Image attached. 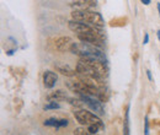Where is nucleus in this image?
<instances>
[{
	"mask_svg": "<svg viewBox=\"0 0 160 135\" xmlns=\"http://www.w3.org/2000/svg\"><path fill=\"white\" fill-rule=\"evenodd\" d=\"M100 129H101V127L100 125H98V124L88 125V133H89V134H98Z\"/></svg>",
	"mask_w": 160,
	"mask_h": 135,
	"instance_id": "obj_16",
	"label": "nucleus"
},
{
	"mask_svg": "<svg viewBox=\"0 0 160 135\" xmlns=\"http://www.w3.org/2000/svg\"><path fill=\"white\" fill-rule=\"evenodd\" d=\"M80 99L82 101V103H85L92 112H95L96 114L102 116L105 112H103V107H102V102H101L99 98H94V96H90V95H80Z\"/></svg>",
	"mask_w": 160,
	"mask_h": 135,
	"instance_id": "obj_6",
	"label": "nucleus"
},
{
	"mask_svg": "<svg viewBox=\"0 0 160 135\" xmlns=\"http://www.w3.org/2000/svg\"><path fill=\"white\" fill-rule=\"evenodd\" d=\"M148 43H149V35L145 33L144 35V39H143V44H148Z\"/></svg>",
	"mask_w": 160,
	"mask_h": 135,
	"instance_id": "obj_19",
	"label": "nucleus"
},
{
	"mask_svg": "<svg viewBox=\"0 0 160 135\" xmlns=\"http://www.w3.org/2000/svg\"><path fill=\"white\" fill-rule=\"evenodd\" d=\"M46 127H53L56 129H59L62 127H67L69 124L68 119H56V118H48L43 123Z\"/></svg>",
	"mask_w": 160,
	"mask_h": 135,
	"instance_id": "obj_9",
	"label": "nucleus"
},
{
	"mask_svg": "<svg viewBox=\"0 0 160 135\" xmlns=\"http://www.w3.org/2000/svg\"><path fill=\"white\" fill-rule=\"evenodd\" d=\"M157 36H158V39L160 41V30L158 31V32H157Z\"/></svg>",
	"mask_w": 160,
	"mask_h": 135,
	"instance_id": "obj_23",
	"label": "nucleus"
},
{
	"mask_svg": "<svg viewBox=\"0 0 160 135\" xmlns=\"http://www.w3.org/2000/svg\"><path fill=\"white\" fill-rule=\"evenodd\" d=\"M74 134H77V135H85V134H86V132H85V129L78 128V129H75V130H74Z\"/></svg>",
	"mask_w": 160,
	"mask_h": 135,
	"instance_id": "obj_18",
	"label": "nucleus"
},
{
	"mask_svg": "<svg viewBox=\"0 0 160 135\" xmlns=\"http://www.w3.org/2000/svg\"><path fill=\"white\" fill-rule=\"evenodd\" d=\"M57 80H58V76H57L56 73H53L51 70L44 71V74H43V85H44L46 89H53L56 82H57Z\"/></svg>",
	"mask_w": 160,
	"mask_h": 135,
	"instance_id": "obj_8",
	"label": "nucleus"
},
{
	"mask_svg": "<svg viewBox=\"0 0 160 135\" xmlns=\"http://www.w3.org/2000/svg\"><path fill=\"white\" fill-rule=\"evenodd\" d=\"M68 26H69L70 31L75 32L77 35H81V33H100L98 27L88 25V23H84V22H80V21H75V20L69 21Z\"/></svg>",
	"mask_w": 160,
	"mask_h": 135,
	"instance_id": "obj_5",
	"label": "nucleus"
},
{
	"mask_svg": "<svg viewBox=\"0 0 160 135\" xmlns=\"http://www.w3.org/2000/svg\"><path fill=\"white\" fill-rule=\"evenodd\" d=\"M73 39L70 37H59V38L56 39L54 42V48L59 52H67V51H70L72 49V46H73Z\"/></svg>",
	"mask_w": 160,
	"mask_h": 135,
	"instance_id": "obj_7",
	"label": "nucleus"
},
{
	"mask_svg": "<svg viewBox=\"0 0 160 135\" xmlns=\"http://www.w3.org/2000/svg\"><path fill=\"white\" fill-rule=\"evenodd\" d=\"M144 124H145V129H144V134L148 135L149 134V120H148V117H145V120H144Z\"/></svg>",
	"mask_w": 160,
	"mask_h": 135,
	"instance_id": "obj_17",
	"label": "nucleus"
},
{
	"mask_svg": "<svg viewBox=\"0 0 160 135\" xmlns=\"http://www.w3.org/2000/svg\"><path fill=\"white\" fill-rule=\"evenodd\" d=\"M60 107H62V106L58 103V101H49V103H47V104L43 106V109H44V111H49V109H59Z\"/></svg>",
	"mask_w": 160,
	"mask_h": 135,
	"instance_id": "obj_15",
	"label": "nucleus"
},
{
	"mask_svg": "<svg viewBox=\"0 0 160 135\" xmlns=\"http://www.w3.org/2000/svg\"><path fill=\"white\" fill-rule=\"evenodd\" d=\"M77 73L80 75L102 77L106 75L105 61L92 58H81L77 64Z\"/></svg>",
	"mask_w": 160,
	"mask_h": 135,
	"instance_id": "obj_1",
	"label": "nucleus"
},
{
	"mask_svg": "<svg viewBox=\"0 0 160 135\" xmlns=\"http://www.w3.org/2000/svg\"><path fill=\"white\" fill-rule=\"evenodd\" d=\"M70 52L75 55H79L81 58H92L106 61V57L102 53L101 48L94 46V44H90L88 42L80 41L79 43H73Z\"/></svg>",
	"mask_w": 160,
	"mask_h": 135,
	"instance_id": "obj_2",
	"label": "nucleus"
},
{
	"mask_svg": "<svg viewBox=\"0 0 160 135\" xmlns=\"http://www.w3.org/2000/svg\"><path fill=\"white\" fill-rule=\"evenodd\" d=\"M74 117L77 119V122L81 125H91V124H98L101 128H103V123L100 119V117H98L95 113H91L86 109H79L77 112H74Z\"/></svg>",
	"mask_w": 160,
	"mask_h": 135,
	"instance_id": "obj_4",
	"label": "nucleus"
},
{
	"mask_svg": "<svg viewBox=\"0 0 160 135\" xmlns=\"http://www.w3.org/2000/svg\"><path fill=\"white\" fill-rule=\"evenodd\" d=\"M128 22L127 17H118V19H113L110 21V26L111 27H123L126 26Z\"/></svg>",
	"mask_w": 160,
	"mask_h": 135,
	"instance_id": "obj_13",
	"label": "nucleus"
},
{
	"mask_svg": "<svg viewBox=\"0 0 160 135\" xmlns=\"http://www.w3.org/2000/svg\"><path fill=\"white\" fill-rule=\"evenodd\" d=\"M72 20L80 21L91 26L98 27L99 30L103 26V19L99 12H95L92 10H74L72 12Z\"/></svg>",
	"mask_w": 160,
	"mask_h": 135,
	"instance_id": "obj_3",
	"label": "nucleus"
},
{
	"mask_svg": "<svg viewBox=\"0 0 160 135\" xmlns=\"http://www.w3.org/2000/svg\"><path fill=\"white\" fill-rule=\"evenodd\" d=\"M54 68L59 71L60 74H63V75H65V76H75V74H77V70H73L69 65H65V64H56L54 65Z\"/></svg>",
	"mask_w": 160,
	"mask_h": 135,
	"instance_id": "obj_11",
	"label": "nucleus"
},
{
	"mask_svg": "<svg viewBox=\"0 0 160 135\" xmlns=\"http://www.w3.org/2000/svg\"><path fill=\"white\" fill-rule=\"evenodd\" d=\"M140 1H142V2H143V4H144V5H149V4H150V1H152V0H140Z\"/></svg>",
	"mask_w": 160,
	"mask_h": 135,
	"instance_id": "obj_22",
	"label": "nucleus"
},
{
	"mask_svg": "<svg viewBox=\"0 0 160 135\" xmlns=\"http://www.w3.org/2000/svg\"><path fill=\"white\" fill-rule=\"evenodd\" d=\"M129 111H131V104H128L126 108V119H124V127H123V133L126 135L129 134Z\"/></svg>",
	"mask_w": 160,
	"mask_h": 135,
	"instance_id": "obj_14",
	"label": "nucleus"
},
{
	"mask_svg": "<svg viewBox=\"0 0 160 135\" xmlns=\"http://www.w3.org/2000/svg\"><path fill=\"white\" fill-rule=\"evenodd\" d=\"M145 73H147V76H148V80H150V81H152V80H153V77H152V71H150V70H147Z\"/></svg>",
	"mask_w": 160,
	"mask_h": 135,
	"instance_id": "obj_20",
	"label": "nucleus"
},
{
	"mask_svg": "<svg viewBox=\"0 0 160 135\" xmlns=\"http://www.w3.org/2000/svg\"><path fill=\"white\" fill-rule=\"evenodd\" d=\"M159 59H160V57H159Z\"/></svg>",
	"mask_w": 160,
	"mask_h": 135,
	"instance_id": "obj_25",
	"label": "nucleus"
},
{
	"mask_svg": "<svg viewBox=\"0 0 160 135\" xmlns=\"http://www.w3.org/2000/svg\"><path fill=\"white\" fill-rule=\"evenodd\" d=\"M158 12H159V16H160V2H158Z\"/></svg>",
	"mask_w": 160,
	"mask_h": 135,
	"instance_id": "obj_24",
	"label": "nucleus"
},
{
	"mask_svg": "<svg viewBox=\"0 0 160 135\" xmlns=\"http://www.w3.org/2000/svg\"><path fill=\"white\" fill-rule=\"evenodd\" d=\"M75 10H91V7L96 4H94L92 0H75L70 4Z\"/></svg>",
	"mask_w": 160,
	"mask_h": 135,
	"instance_id": "obj_10",
	"label": "nucleus"
},
{
	"mask_svg": "<svg viewBox=\"0 0 160 135\" xmlns=\"http://www.w3.org/2000/svg\"><path fill=\"white\" fill-rule=\"evenodd\" d=\"M14 53H15V49H10V51H8V52H6V54H8L9 57H10V55H12Z\"/></svg>",
	"mask_w": 160,
	"mask_h": 135,
	"instance_id": "obj_21",
	"label": "nucleus"
},
{
	"mask_svg": "<svg viewBox=\"0 0 160 135\" xmlns=\"http://www.w3.org/2000/svg\"><path fill=\"white\" fill-rule=\"evenodd\" d=\"M48 101H62V99H65L67 98V94L62 90H57V91H53L48 95Z\"/></svg>",
	"mask_w": 160,
	"mask_h": 135,
	"instance_id": "obj_12",
	"label": "nucleus"
}]
</instances>
